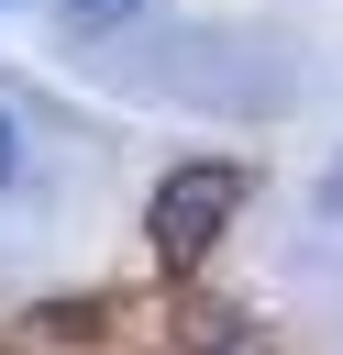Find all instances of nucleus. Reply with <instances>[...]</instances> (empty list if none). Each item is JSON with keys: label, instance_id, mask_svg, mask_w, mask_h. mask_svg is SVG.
I'll list each match as a JSON object with an SVG mask.
<instances>
[{"label": "nucleus", "instance_id": "nucleus-2", "mask_svg": "<svg viewBox=\"0 0 343 355\" xmlns=\"http://www.w3.org/2000/svg\"><path fill=\"white\" fill-rule=\"evenodd\" d=\"M55 11H66V22H77V33H111V22H133V11H144V0H55Z\"/></svg>", "mask_w": 343, "mask_h": 355}, {"label": "nucleus", "instance_id": "nucleus-1", "mask_svg": "<svg viewBox=\"0 0 343 355\" xmlns=\"http://www.w3.org/2000/svg\"><path fill=\"white\" fill-rule=\"evenodd\" d=\"M243 189H254V178H243L232 155H188V166L144 200V244H155V266H199V255L221 244V222L243 211Z\"/></svg>", "mask_w": 343, "mask_h": 355}, {"label": "nucleus", "instance_id": "nucleus-3", "mask_svg": "<svg viewBox=\"0 0 343 355\" xmlns=\"http://www.w3.org/2000/svg\"><path fill=\"white\" fill-rule=\"evenodd\" d=\"M22 178V111H0V189Z\"/></svg>", "mask_w": 343, "mask_h": 355}]
</instances>
